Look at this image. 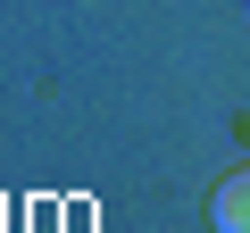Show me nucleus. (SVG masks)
<instances>
[{
  "mask_svg": "<svg viewBox=\"0 0 250 233\" xmlns=\"http://www.w3.org/2000/svg\"><path fill=\"white\" fill-rule=\"evenodd\" d=\"M208 225H217V233H250V167L217 183V200H208Z\"/></svg>",
  "mask_w": 250,
  "mask_h": 233,
  "instance_id": "1",
  "label": "nucleus"
}]
</instances>
